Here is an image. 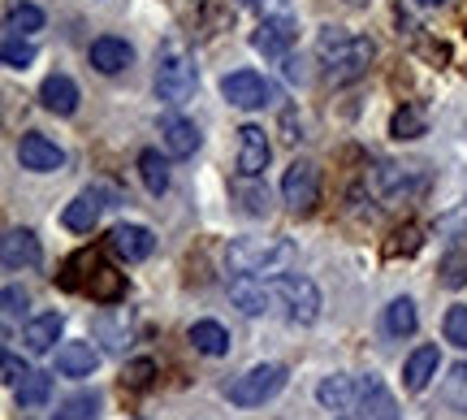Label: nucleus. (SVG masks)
<instances>
[{
	"label": "nucleus",
	"mask_w": 467,
	"mask_h": 420,
	"mask_svg": "<svg viewBox=\"0 0 467 420\" xmlns=\"http://www.w3.org/2000/svg\"><path fill=\"white\" fill-rule=\"evenodd\" d=\"M317 57H320V66H325V79L334 87H347L368 74L372 57H377V44H372L368 35L342 31V26H325L317 39Z\"/></svg>",
	"instance_id": "1"
},
{
	"label": "nucleus",
	"mask_w": 467,
	"mask_h": 420,
	"mask_svg": "<svg viewBox=\"0 0 467 420\" xmlns=\"http://www.w3.org/2000/svg\"><path fill=\"white\" fill-rule=\"evenodd\" d=\"M295 265V243L282 235L273 238H234L225 247V269L251 273V278H277L282 269Z\"/></svg>",
	"instance_id": "2"
},
{
	"label": "nucleus",
	"mask_w": 467,
	"mask_h": 420,
	"mask_svg": "<svg viewBox=\"0 0 467 420\" xmlns=\"http://www.w3.org/2000/svg\"><path fill=\"white\" fill-rule=\"evenodd\" d=\"M368 195L385 208H399V204H416L424 191H429V173L420 165H394V161H381L364 173Z\"/></svg>",
	"instance_id": "3"
},
{
	"label": "nucleus",
	"mask_w": 467,
	"mask_h": 420,
	"mask_svg": "<svg viewBox=\"0 0 467 420\" xmlns=\"http://www.w3.org/2000/svg\"><path fill=\"white\" fill-rule=\"evenodd\" d=\"M195 83H200L195 61H191L178 44L161 52V66H156V100L161 104H186L191 96H195Z\"/></svg>",
	"instance_id": "4"
},
{
	"label": "nucleus",
	"mask_w": 467,
	"mask_h": 420,
	"mask_svg": "<svg viewBox=\"0 0 467 420\" xmlns=\"http://www.w3.org/2000/svg\"><path fill=\"white\" fill-rule=\"evenodd\" d=\"M282 386H285L282 364H255L251 373L234 377L230 386H225V399H230L234 407H265Z\"/></svg>",
	"instance_id": "5"
},
{
	"label": "nucleus",
	"mask_w": 467,
	"mask_h": 420,
	"mask_svg": "<svg viewBox=\"0 0 467 420\" xmlns=\"http://www.w3.org/2000/svg\"><path fill=\"white\" fill-rule=\"evenodd\" d=\"M273 295L285 303V317L295 320V325H312L320 317V290L303 273H277L273 278Z\"/></svg>",
	"instance_id": "6"
},
{
	"label": "nucleus",
	"mask_w": 467,
	"mask_h": 420,
	"mask_svg": "<svg viewBox=\"0 0 467 420\" xmlns=\"http://www.w3.org/2000/svg\"><path fill=\"white\" fill-rule=\"evenodd\" d=\"M221 96L234 109H265V104L277 100V87L268 83L265 74H255V69H234V74L221 79Z\"/></svg>",
	"instance_id": "7"
},
{
	"label": "nucleus",
	"mask_w": 467,
	"mask_h": 420,
	"mask_svg": "<svg viewBox=\"0 0 467 420\" xmlns=\"http://www.w3.org/2000/svg\"><path fill=\"white\" fill-rule=\"evenodd\" d=\"M282 200L290 213H312L320 200V169L312 161H295L282 178Z\"/></svg>",
	"instance_id": "8"
},
{
	"label": "nucleus",
	"mask_w": 467,
	"mask_h": 420,
	"mask_svg": "<svg viewBox=\"0 0 467 420\" xmlns=\"http://www.w3.org/2000/svg\"><path fill=\"white\" fill-rule=\"evenodd\" d=\"M230 299L247 312V317H265L268 308H273V282H265V278H251V273H234L230 278Z\"/></svg>",
	"instance_id": "9"
},
{
	"label": "nucleus",
	"mask_w": 467,
	"mask_h": 420,
	"mask_svg": "<svg viewBox=\"0 0 467 420\" xmlns=\"http://www.w3.org/2000/svg\"><path fill=\"white\" fill-rule=\"evenodd\" d=\"M359 394H364V377H350V373H334V377H325L317 386V399L320 407H329V412H355L359 404Z\"/></svg>",
	"instance_id": "10"
},
{
	"label": "nucleus",
	"mask_w": 467,
	"mask_h": 420,
	"mask_svg": "<svg viewBox=\"0 0 467 420\" xmlns=\"http://www.w3.org/2000/svg\"><path fill=\"white\" fill-rule=\"evenodd\" d=\"M17 161H22V169H31V173H57V169L66 165V152L57 148L48 135H22Z\"/></svg>",
	"instance_id": "11"
},
{
	"label": "nucleus",
	"mask_w": 467,
	"mask_h": 420,
	"mask_svg": "<svg viewBox=\"0 0 467 420\" xmlns=\"http://www.w3.org/2000/svg\"><path fill=\"white\" fill-rule=\"evenodd\" d=\"M268 156H273V148L265 139V126H243L238 131V173L243 178H260L268 169Z\"/></svg>",
	"instance_id": "12"
},
{
	"label": "nucleus",
	"mask_w": 467,
	"mask_h": 420,
	"mask_svg": "<svg viewBox=\"0 0 467 420\" xmlns=\"http://www.w3.org/2000/svg\"><path fill=\"white\" fill-rule=\"evenodd\" d=\"M295 22L290 17H265L260 26H255V35H251V44H255V52H265V57H273V61H282L285 52L295 48Z\"/></svg>",
	"instance_id": "13"
},
{
	"label": "nucleus",
	"mask_w": 467,
	"mask_h": 420,
	"mask_svg": "<svg viewBox=\"0 0 467 420\" xmlns=\"http://www.w3.org/2000/svg\"><path fill=\"white\" fill-rule=\"evenodd\" d=\"M347 420H399V407L389 399V390L381 386V377H364V394H359V404L355 412H347Z\"/></svg>",
	"instance_id": "14"
},
{
	"label": "nucleus",
	"mask_w": 467,
	"mask_h": 420,
	"mask_svg": "<svg viewBox=\"0 0 467 420\" xmlns=\"http://www.w3.org/2000/svg\"><path fill=\"white\" fill-rule=\"evenodd\" d=\"M0 260H5L9 273L35 269V265L44 260V247H39L35 230H9V235H5V247H0Z\"/></svg>",
	"instance_id": "15"
},
{
	"label": "nucleus",
	"mask_w": 467,
	"mask_h": 420,
	"mask_svg": "<svg viewBox=\"0 0 467 420\" xmlns=\"http://www.w3.org/2000/svg\"><path fill=\"white\" fill-rule=\"evenodd\" d=\"M104 208H109V195H104V191H83V195H74V204H66L61 221H66V230H74V235H87V230L104 217Z\"/></svg>",
	"instance_id": "16"
},
{
	"label": "nucleus",
	"mask_w": 467,
	"mask_h": 420,
	"mask_svg": "<svg viewBox=\"0 0 467 420\" xmlns=\"http://www.w3.org/2000/svg\"><path fill=\"white\" fill-rule=\"evenodd\" d=\"M161 143H165V152L173 161H186V156H195V148H200V131H195V121L169 113V118H161Z\"/></svg>",
	"instance_id": "17"
},
{
	"label": "nucleus",
	"mask_w": 467,
	"mask_h": 420,
	"mask_svg": "<svg viewBox=\"0 0 467 420\" xmlns=\"http://www.w3.org/2000/svg\"><path fill=\"white\" fill-rule=\"evenodd\" d=\"M109 243H113V252L126 265H139V260H148L156 252V238H151L148 226H117L113 235H109Z\"/></svg>",
	"instance_id": "18"
},
{
	"label": "nucleus",
	"mask_w": 467,
	"mask_h": 420,
	"mask_svg": "<svg viewBox=\"0 0 467 420\" xmlns=\"http://www.w3.org/2000/svg\"><path fill=\"white\" fill-rule=\"evenodd\" d=\"M39 100H44V109H48V113L69 118V113L78 109V83H74L69 74H48V79H44V87H39Z\"/></svg>",
	"instance_id": "19"
},
{
	"label": "nucleus",
	"mask_w": 467,
	"mask_h": 420,
	"mask_svg": "<svg viewBox=\"0 0 467 420\" xmlns=\"http://www.w3.org/2000/svg\"><path fill=\"white\" fill-rule=\"evenodd\" d=\"M91 66L100 74H121V69L134 66V48L126 39H117V35H104V39L91 44Z\"/></svg>",
	"instance_id": "20"
},
{
	"label": "nucleus",
	"mask_w": 467,
	"mask_h": 420,
	"mask_svg": "<svg viewBox=\"0 0 467 420\" xmlns=\"http://www.w3.org/2000/svg\"><path fill=\"white\" fill-rule=\"evenodd\" d=\"M87 260H91V278H87V290H91V299L117 303L121 295H126V282H121V273H113V265H104V256H96V252H87Z\"/></svg>",
	"instance_id": "21"
},
{
	"label": "nucleus",
	"mask_w": 467,
	"mask_h": 420,
	"mask_svg": "<svg viewBox=\"0 0 467 420\" xmlns=\"http://www.w3.org/2000/svg\"><path fill=\"white\" fill-rule=\"evenodd\" d=\"M61 330H66V317H61V312H44V317H35L31 325L22 330V342H26V352L44 355L61 342Z\"/></svg>",
	"instance_id": "22"
},
{
	"label": "nucleus",
	"mask_w": 467,
	"mask_h": 420,
	"mask_svg": "<svg viewBox=\"0 0 467 420\" xmlns=\"http://www.w3.org/2000/svg\"><path fill=\"white\" fill-rule=\"evenodd\" d=\"M100 364V352L91 347V342H66L61 352H57V373L61 377H91Z\"/></svg>",
	"instance_id": "23"
},
{
	"label": "nucleus",
	"mask_w": 467,
	"mask_h": 420,
	"mask_svg": "<svg viewBox=\"0 0 467 420\" xmlns=\"http://www.w3.org/2000/svg\"><path fill=\"white\" fill-rule=\"evenodd\" d=\"M437 364H441L437 347H416V352L407 355V364H402V386H407V390H424L437 377Z\"/></svg>",
	"instance_id": "24"
},
{
	"label": "nucleus",
	"mask_w": 467,
	"mask_h": 420,
	"mask_svg": "<svg viewBox=\"0 0 467 420\" xmlns=\"http://www.w3.org/2000/svg\"><path fill=\"white\" fill-rule=\"evenodd\" d=\"M186 338H191V347L203 355H230V330L217 325V320H195V325L186 330Z\"/></svg>",
	"instance_id": "25"
},
{
	"label": "nucleus",
	"mask_w": 467,
	"mask_h": 420,
	"mask_svg": "<svg viewBox=\"0 0 467 420\" xmlns=\"http://www.w3.org/2000/svg\"><path fill=\"white\" fill-rule=\"evenodd\" d=\"M420 325V312L411 299H394L389 308H385V334L389 338H411Z\"/></svg>",
	"instance_id": "26"
},
{
	"label": "nucleus",
	"mask_w": 467,
	"mask_h": 420,
	"mask_svg": "<svg viewBox=\"0 0 467 420\" xmlns=\"http://www.w3.org/2000/svg\"><path fill=\"white\" fill-rule=\"evenodd\" d=\"M139 178H143V186H148L151 195H165L169 191V161L161 156V152H143L139 156Z\"/></svg>",
	"instance_id": "27"
},
{
	"label": "nucleus",
	"mask_w": 467,
	"mask_h": 420,
	"mask_svg": "<svg viewBox=\"0 0 467 420\" xmlns=\"http://www.w3.org/2000/svg\"><path fill=\"white\" fill-rule=\"evenodd\" d=\"M437 282L451 286V290L467 286V243H459V247H451V252L441 256V265H437Z\"/></svg>",
	"instance_id": "28"
},
{
	"label": "nucleus",
	"mask_w": 467,
	"mask_h": 420,
	"mask_svg": "<svg viewBox=\"0 0 467 420\" xmlns=\"http://www.w3.org/2000/svg\"><path fill=\"white\" fill-rule=\"evenodd\" d=\"M441 404L451 407V412H463L467 416V364H454L446 373V382H441Z\"/></svg>",
	"instance_id": "29"
},
{
	"label": "nucleus",
	"mask_w": 467,
	"mask_h": 420,
	"mask_svg": "<svg viewBox=\"0 0 467 420\" xmlns=\"http://www.w3.org/2000/svg\"><path fill=\"white\" fill-rule=\"evenodd\" d=\"M424 126H429L424 109L407 104V109H399V113H394V121H389V135H394V139H420V135H424Z\"/></svg>",
	"instance_id": "30"
},
{
	"label": "nucleus",
	"mask_w": 467,
	"mask_h": 420,
	"mask_svg": "<svg viewBox=\"0 0 467 420\" xmlns=\"http://www.w3.org/2000/svg\"><path fill=\"white\" fill-rule=\"evenodd\" d=\"M17 390V407H39V404H48V394H52V377L48 373H31Z\"/></svg>",
	"instance_id": "31"
},
{
	"label": "nucleus",
	"mask_w": 467,
	"mask_h": 420,
	"mask_svg": "<svg viewBox=\"0 0 467 420\" xmlns=\"http://www.w3.org/2000/svg\"><path fill=\"white\" fill-rule=\"evenodd\" d=\"M44 31V9L39 5H17L9 22H5V35H35Z\"/></svg>",
	"instance_id": "32"
},
{
	"label": "nucleus",
	"mask_w": 467,
	"mask_h": 420,
	"mask_svg": "<svg viewBox=\"0 0 467 420\" xmlns=\"http://www.w3.org/2000/svg\"><path fill=\"white\" fill-rule=\"evenodd\" d=\"M0 57H5V66H9V69H26L35 61L31 35H5V48H0Z\"/></svg>",
	"instance_id": "33"
},
{
	"label": "nucleus",
	"mask_w": 467,
	"mask_h": 420,
	"mask_svg": "<svg viewBox=\"0 0 467 420\" xmlns=\"http://www.w3.org/2000/svg\"><path fill=\"white\" fill-rule=\"evenodd\" d=\"M441 330H446V342H454L459 352H467V308L463 303H454L451 312H446Z\"/></svg>",
	"instance_id": "34"
},
{
	"label": "nucleus",
	"mask_w": 467,
	"mask_h": 420,
	"mask_svg": "<svg viewBox=\"0 0 467 420\" xmlns=\"http://www.w3.org/2000/svg\"><path fill=\"white\" fill-rule=\"evenodd\" d=\"M96 394H78V399H69V404H61V412L52 420H96L100 412H96Z\"/></svg>",
	"instance_id": "35"
},
{
	"label": "nucleus",
	"mask_w": 467,
	"mask_h": 420,
	"mask_svg": "<svg viewBox=\"0 0 467 420\" xmlns=\"http://www.w3.org/2000/svg\"><path fill=\"white\" fill-rule=\"evenodd\" d=\"M251 178H243V183H234V195H243V200H247V213H265L268 208V191L265 186H260V191H251Z\"/></svg>",
	"instance_id": "36"
},
{
	"label": "nucleus",
	"mask_w": 467,
	"mask_h": 420,
	"mask_svg": "<svg viewBox=\"0 0 467 420\" xmlns=\"http://www.w3.org/2000/svg\"><path fill=\"white\" fill-rule=\"evenodd\" d=\"M0 369H5V382H9V386H22V382L31 377V369H26L17 355H9V352H5V360H0Z\"/></svg>",
	"instance_id": "37"
},
{
	"label": "nucleus",
	"mask_w": 467,
	"mask_h": 420,
	"mask_svg": "<svg viewBox=\"0 0 467 420\" xmlns=\"http://www.w3.org/2000/svg\"><path fill=\"white\" fill-rule=\"evenodd\" d=\"M26 308V290L22 286H5V317H17Z\"/></svg>",
	"instance_id": "38"
},
{
	"label": "nucleus",
	"mask_w": 467,
	"mask_h": 420,
	"mask_svg": "<svg viewBox=\"0 0 467 420\" xmlns=\"http://www.w3.org/2000/svg\"><path fill=\"white\" fill-rule=\"evenodd\" d=\"M148 373H151L148 360H143V364H134V386H143V382H148Z\"/></svg>",
	"instance_id": "39"
},
{
	"label": "nucleus",
	"mask_w": 467,
	"mask_h": 420,
	"mask_svg": "<svg viewBox=\"0 0 467 420\" xmlns=\"http://www.w3.org/2000/svg\"><path fill=\"white\" fill-rule=\"evenodd\" d=\"M238 5H243V9H255V5H260V0H238Z\"/></svg>",
	"instance_id": "40"
},
{
	"label": "nucleus",
	"mask_w": 467,
	"mask_h": 420,
	"mask_svg": "<svg viewBox=\"0 0 467 420\" xmlns=\"http://www.w3.org/2000/svg\"><path fill=\"white\" fill-rule=\"evenodd\" d=\"M420 5H441V0H420Z\"/></svg>",
	"instance_id": "41"
},
{
	"label": "nucleus",
	"mask_w": 467,
	"mask_h": 420,
	"mask_svg": "<svg viewBox=\"0 0 467 420\" xmlns=\"http://www.w3.org/2000/svg\"><path fill=\"white\" fill-rule=\"evenodd\" d=\"M347 5H368V0H347Z\"/></svg>",
	"instance_id": "42"
}]
</instances>
